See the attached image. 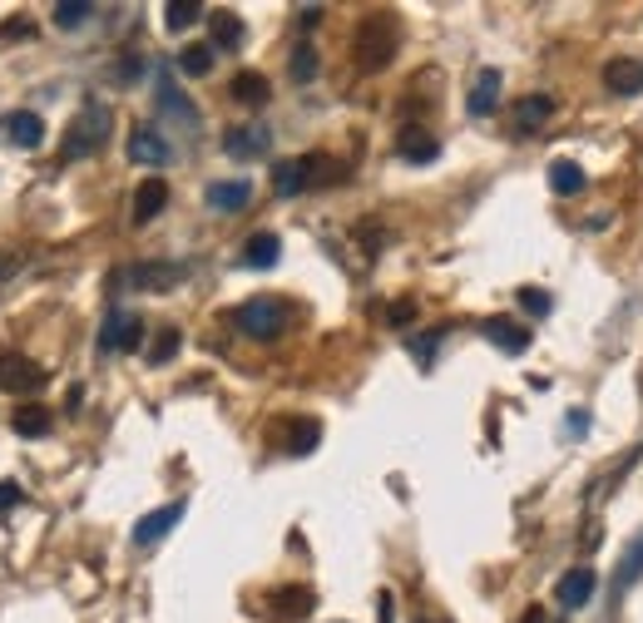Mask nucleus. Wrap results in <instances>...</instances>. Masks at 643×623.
<instances>
[{"label":"nucleus","mask_w":643,"mask_h":623,"mask_svg":"<svg viewBox=\"0 0 643 623\" xmlns=\"http://www.w3.org/2000/svg\"><path fill=\"white\" fill-rule=\"evenodd\" d=\"M396 49H401V25H396L391 10H372V15L356 20V35H352L356 69L376 75V69H386L396 59Z\"/></svg>","instance_id":"nucleus-1"},{"label":"nucleus","mask_w":643,"mask_h":623,"mask_svg":"<svg viewBox=\"0 0 643 623\" xmlns=\"http://www.w3.org/2000/svg\"><path fill=\"white\" fill-rule=\"evenodd\" d=\"M109 129H114L109 104H85L75 119H69L65 144H59V158H65V164H79V158L99 154V148H104V138H109Z\"/></svg>","instance_id":"nucleus-2"},{"label":"nucleus","mask_w":643,"mask_h":623,"mask_svg":"<svg viewBox=\"0 0 643 623\" xmlns=\"http://www.w3.org/2000/svg\"><path fill=\"white\" fill-rule=\"evenodd\" d=\"M287 302L282 297H247L243 307H233V326L253 342H277L287 332Z\"/></svg>","instance_id":"nucleus-3"},{"label":"nucleus","mask_w":643,"mask_h":623,"mask_svg":"<svg viewBox=\"0 0 643 623\" xmlns=\"http://www.w3.org/2000/svg\"><path fill=\"white\" fill-rule=\"evenodd\" d=\"M336 178V164L326 154H302V158H282L273 168V193L277 198H292L302 188H317V183H332Z\"/></svg>","instance_id":"nucleus-4"},{"label":"nucleus","mask_w":643,"mask_h":623,"mask_svg":"<svg viewBox=\"0 0 643 623\" xmlns=\"http://www.w3.org/2000/svg\"><path fill=\"white\" fill-rule=\"evenodd\" d=\"M317 609V593L307 589V583H277V589L263 593V613L277 623H297L307 619V613Z\"/></svg>","instance_id":"nucleus-5"},{"label":"nucleus","mask_w":643,"mask_h":623,"mask_svg":"<svg viewBox=\"0 0 643 623\" xmlns=\"http://www.w3.org/2000/svg\"><path fill=\"white\" fill-rule=\"evenodd\" d=\"M144 342V316L124 312V307H109L104 326H99V352H134Z\"/></svg>","instance_id":"nucleus-6"},{"label":"nucleus","mask_w":643,"mask_h":623,"mask_svg":"<svg viewBox=\"0 0 643 623\" xmlns=\"http://www.w3.org/2000/svg\"><path fill=\"white\" fill-rule=\"evenodd\" d=\"M45 366L30 361V356H0V391L5 396H35L45 391Z\"/></svg>","instance_id":"nucleus-7"},{"label":"nucleus","mask_w":643,"mask_h":623,"mask_svg":"<svg viewBox=\"0 0 643 623\" xmlns=\"http://www.w3.org/2000/svg\"><path fill=\"white\" fill-rule=\"evenodd\" d=\"M188 277L184 263H174V257H158V263H138L124 272L129 287H138V292H168V287H178Z\"/></svg>","instance_id":"nucleus-8"},{"label":"nucleus","mask_w":643,"mask_h":623,"mask_svg":"<svg viewBox=\"0 0 643 623\" xmlns=\"http://www.w3.org/2000/svg\"><path fill=\"white\" fill-rule=\"evenodd\" d=\"M124 148H129V164H138V168H164L168 158H174V144H168L158 129H144V124L129 134Z\"/></svg>","instance_id":"nucleus-9"},{"label":"nucleus","mask_w":643,"mask_h":623,"mask_svg":"<svg viewBox=\"0 0 643 623\" xmlns=\"http://www.w3.org/2000/svg\"><path fill=\"white\" fill-rule=\"evenodd\" d=\"M554 119V99L550 94H524V99H514V109H510V129H514V138H530V134H540L544 124Z\"/></svg>","instance_id":"nucleus-10"},{"label":"nucleus","mask_w":643,"mask_h":623,"mask_svg":"<svg viewBox=\"0 0 643 623\" xmlns=\"http://www.w3.org/2000/svg\"><path fill=\"white\" fill-rule=\"evenodd\" d=\"M500 69H480V75L470 79V94H465V109H470L475 119H485V114H495L500 109Z\"/></svg>","instance_id":"nucleus-11"},{"label":"nucleus","mask_w":643,"mask_h":623,"mask_svg":"<svg viewBox=\"0 0 643 623\" xmlns=\"http://www.w3.org/2000/svg\"><path fill=\"white\" fill-rule=\"evenodd\" d=\"M594 589H599V574L594 569H569L559 583H554V599H559L564 609H584V603L594 599Z\"/></svg>","instance_id":"nucleus-12"},{"label":"nucleus","mask_w":643,"mask_h":623,"mask_svg":"<svg viewBox=\"0 0 643 623\" xmlns=\"http://www.w3.org/2000/svg\"><path fill=\"white\" fill-rule=\"evenodd\" d=\"M282 450L287 455H312L317 450V441H322V425L312 421V415H292V421H282Z\"/></svg>","instance_id":"nucleus-13"},{"label":"nucleus","mask_w":643,"mask_h":623,"mask_svg":"<svg viewBox=\"0 0 643 623\" xmlns=\"http://www.w3.org/2000/svg\"><path fill=\"white\" fill-rule=\"evenodd\" d=\"M267 129L263 124H243V129H228V138H223V154L228 158H263L267 154Z\"/></svg>","instance_id":"nucleus-14"},{"label":"nucleus","mask_w":643,"mask_h":623,"mask_svg":"<svg viewBox=\"0 0 643 623\" xmlns=\"http://www.w3.org/2000/svg\"><path fill=\"white\" fill-rule=\"evenodd\" d=\"M267 94H273V85H267V75H257V69H237V75L228 79V99H237V104H247V109H263Z\"/></svg>","instance_id":"nucleus-15"},{"label":"nucleus","mask_w":643,"mask_h":623,"mask_svg":"<svg viewBox=\"0 0 643 623\" xmlns=\"http://www.w3.org/2000/svg\"><path fill=\"white\" fill-rule=\"evenodd\" d=\"M178 520H184V500H174V504H164V510L144 514V520L134 524V544H158Z\"/></svg>","instance_id":"nucleus-16"},{"label":"nucleus","mask_w":643,"mask_h":623,"mask_svg":"<svg viewBox=\"0 0 643 623\" xmlns=\"http://www.w3.org/2000/svg\"><path fill=\"white\" fill-rule=\"evenodd\" d=\"M5 134H10V144H20V148H40L45 144V119H40L35 109H15V114L5 119Z\"/></svg>","instance_id":"nucleus-17"},{"label":"nucleus","mask_w":643,"mask_h":623,"mask_svg":"<svg viewBox=\"0 0 643 623\" xmlns=\"http://www.w3.org/2000/svg\"><path fill=\"white\" fill-rule=\"evenodd\" d=\"M253 203V183L247 178H228V183H208V208L218 213H237V208Z\"/></svg>","instance_id":"nucleus-18"},{"label":"nucleus","mask_w":643,"mask_h":623,"mask_svg":"<svg viewBox=\"0 0 643 623\" xmlns=\"http://www.w3.org/2000/svg\"><path fill=\"white\" fill-rule=\"evenodd\" d=\"M10 431L25 435V441H40V435L55 431V411H45V405H15V415H10Z\"/></svg>","instance_id":"nucleus-19"},{"label":"nucleus","mask_w":643,"mask_h":623,"mask_svg":"<svg viewBox=\"0 0 643 623\" xmlns=\"http://www.w3.org/2000/svg\"><path fill=\"white\" fill-rule=\"evenodd\" d=\"M603 85L613 89V94H643V59H613L609 69H603Z\"/></svg>","instance_id":"nucleus-20"},{"label":"nucleus","mask_w":643,"mask_h":623,"mask_svg":"<svg viewBox=\"0 0 643 623\" xmlns=\"http://www.w3.org/2000/svg\"><path fill=\"white\" fill-rule=\"evenodd\" d=\"M164 203H168V183L164 178H144L134 193V223H154L164 213Z\"/></svg>","instance_id":"nucleus-21"},{"label":"nucleus","mask_w":643,"mask_h":623,"mask_svg":"<svg viewBox=\"0 0 643 623\" xmlns=\"http://www.w3.org/2000/svg\"><path fill=\"white\" fill-rule=\"evenodd\" d=\"M396 154H401L406 164H435L441 144H435L425 129H401V144H396Z\"/></svg>","instance_id":"nucleus-22"},{"label":"nucleus","mask_w":643,"mask_h":623,"mask_svg":"<svg viewBox=\"0 0 643 623\" xmlns=\"http://www.w3.org/2000/svg\"><path fill=\"white\" fill-rule=\"evenodd\" d=\"M584 183H589V178H584V168L574 164V158H554V164H550V188H554L559 198L584 193Z\"/></svg>","instance_id":"nucleus-23"},{"label":"nucleus","mask_w":643,"mask_h":623,"mask_svg":"<svg viewBox=\"0 0 643 623\" xmlns=\"http://www.w3.org/2000/svg\"><path fill=\"white\" fill-rule=\"evenodd\" d=\"M485 336H490L500 352H510V356H520L524 346H530V332H524V326H514V322H500V316H490V322H485Z\"/></svg>","instance_id":"nucleus-24"},{"label":"nucleus","mask_w":643,"mask_h":623,"mask_svg":"<svg viewBox=\"0 0 643 623\" xmlns=\"http://www.w3.org/2000/svg\"><path fill=\"white\" fill-rule=\"evenodd\" d=\"M277 257H282V243H277V233H253L243 243V263L247 267H273Z\"/></svg>","instance_id":"nucleus-25"},{"label":"nucleus","mask_w":643,"mask_h":623,"mask_svg":"<svg viewBox=\"0 0 643 623\" xmlns=\"http://www.w3.org/2000/svg\"><path fill=\"white\" fill-rule=\"evenodd\" d=\"M213 49H237L243 45V20L233 15V10H213V40H208Z\"/></svg>","instance_id":"nucleus-26"},{"label":"nucleus","mask_w":643,"mask_h":623,"mask_svg":"<svg viewBox=\"0 0 643 623\" xmlns=\"http://www.w3.org/2000/svg\"><path fill=\"white\" fill-rule=\"evenodd\" d=\"M158 109H164V114H178V119H184V124H198V114H193V109H188V99L174 89L168 69H158Z\"/></svg>","instance_id":"nucleus-27"},{"label":"nucleus","mask_w":643,"mask_h":623,"mask_svg":"<svg viewBox=\"0 0 643 623\" xmlns=\"http://www.w3.org/2000/svg\"><path fill=\"white\" fill-rule=\"evenodd\" d=\"M178 346H184V332H178V326H164V332L154 336V346H148V366H168L178 356Z\"/></svg>","instance_id":"nucleus-28"},{"label":"nucleus","mask_w":643,"mask_h":623,"mask_svg":"<svg viewBox=\"0 0 643 623\" xmlns=\"http://www.w3.org/2000/svg\"><path fill=\"white\" fill-rule=\"evenodd\" d=\"M213 55H218L213 45H184L174 65L184 69V75H208V69H213Z\"/></svg>","instance_id":"nucleus-29"},{"label":"nucleus","mask_w":643,"mask_h":623,"mask_svg":"<svg viewBox=\"0 0 643 623\" xmlns=\"http://www.w3.org/2000/svg\"><path fill=\"white\" fill-rule=\"evenodd\" d=\"M89 15H95V5H89V0H59V5H55V25L59 30H79Z\"/></svg>","instance_id":"nucleus-30"},{"label":"nucleus","mask_w":643,"mask_h":623,"mask_svg":"<svg viewBox=\"0 0 643 623\" xmlns=\"http://www.w3.org/2000/svg\"><path fill=\"white\" fill-rule=\"evenodd\" d=\"M198 15H203V5H198V0H168V5H164V25L168 30H188Z\"/></svg>","instance_id":"nucleus-31"},{"label":"nucleus","mask_w":643,"mask_h":623,"mask_svg":"<svg viewBox=\"0 0 643 623\" xmlns=\"http://www.w3.org/2000/svg\"><path fill=\"white\" fill-rule=\"evenodd\" d=\"M292 79H297V85H312V79H317V49L312 45H297L292 49Z\"/></svg>","instance_id":"nucleus-32"},{"label":"nucleus","mask_w":643,"mask_h":623,"mask_svg":"<svg viewBox=\"0 0 643 623\" xmlns=\"http://www.w3.org/2000/svg\"><path fill=\"white\" fill-rule=\"evenodd\" d=\"M520 307L530 316H550V292H544V287H524L520 292Z\"/></svg>","instance_id":"nucleus-33"},{"label":"nucleus","mask_w":643,"mask_h":623,"mask_svg":"<svg viewBox=\"0 0 643 623\" xmlns=\"http://www.w3.org/2000/svg\"><path fill=\"white\" fill-rule=\"evenodd\" d=\"M639 574H643V539L633 544V549H629V559H623V569H619V589H629V583L639 579Z\"/></svg>","instance_id":"nucleus-34"},{"label":"nucleus","mask_w":643,"mask_h":623,"mask_svg":"<svg viewBox=\"0 0 643 623\" xmlns=\"http://www.w3.org/2000/svg\"><path fill=\"white\" fill-rule=\"evenodd\" d=\"M386 322H391V326L415 322V302H411V297H401V302H391V307H386Z\"/></svg>","instance_id":"nucleus-35"},{"label":"nucleus","mask_w":643,"mask_h":623,"mask_svg":"<svg viewBox=\"0 0 643 623\" xmlns=\"http://www.w3.org/2000/svg\"><path fill=\"white\" fill-rule=\"evenodd\" d=\"M35 35V25H30V15H15L10 25H0V40H30Z\"/></svg>","instance_id":"nucleus-36"},{"label":"nucleus","mask_w":643,"mask_h":623,"mask_svg":"<svg viewBox=\"0 0 643 623\" xmlns=\"http://www.w3.org/2000/svg\"><path fill=\"white\" fill-rule=\"evenodd\" d=\"M20 500H25V490H20L15 480H0V514H5L10 504H20Z\"/></svg>","instance_id":"nucleus-37"},{"label":"nucleus","mask_w":643,"mask_h":623,"mask_svg":"<svg viewBox=\"0 0 643 623\" xmlns=\"http://www.w3.org/2000/svg\"><path fill=\"white\" fill-rule=\"evenodd\" d=\"M376 619H381V623H391L396 619V599H391V593H376Z\"/></svg>","instance_id":"nucleus-38"},{"label":"nucleus","mask_w":643,"mask_h":623,"mask_svg":"<svg viewBox=\"0 0 643 623\" xmlns=\"http://www.w3.org/2000/svg\"><path fill=\"white\" fill-rule=\"evenodd\" d=\"M317 20H322V5H302V10H297V25H302V30H312Z\"/></svg>","instance_id":"nucleus-39"},{"label":"nucleus","mask_w":643,"mask_h":623,"mask_svg":"<svg viewBox=\"0 0 643 623\" xmlns=\"http://www.w3.org/2000/svg\"><path fill=\"white\" fill-rule=\"evenodd\" d=\"M574 415V421H569V435H584V431H589V415H584V411H569Z\"/></svg>","instance_id":"nucleus-40"},{"label":"nucleus","mask_w":643,"mask_h":623,"mask_svg":"<svg viewBox=\"0 0 643 623\" xmlns=\"http://www.w3.org/2000/svg\"><path fill=\"white\" fill-rule=\"evenodd\" d=\"M524 623H544V609H530L524 613Z\"/></svg>","instance_id":"nucleus-41"}]
</instances>
